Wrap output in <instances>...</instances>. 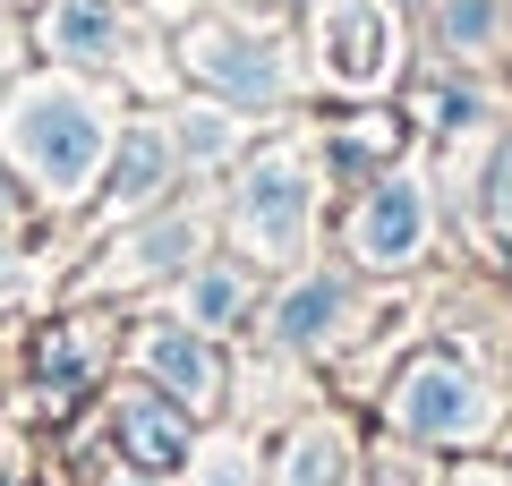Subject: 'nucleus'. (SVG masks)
<instances>
[{"label":"nucleus","instance_id":"nucleus-1","mask_svg":"<svg viewBox=\"0 0 512 486\" xmlns=\"http://www.w3.org/2000/svg\"><path fill=\"white\" fill-rule=\"evenodd\" d=\"M9 137H18L26 171H35L43 188H60V197H69L94 171V154H103V120H94V103L77 86H35L18 103V120H9Z\"/></svg>","mask_w":512,"mask_h":486},{"label":"nucleus","instance_id":"nucleus-2","mask_svg":"<svg viewBox=\"0 0 512 486\" xmlns=\"http://www.w3.org/2000/svg\"><path fill=\"white\" fill-rule=\"evenodd\" d=\"M393 418L419 427V435H470L478 418H487V401H478V384L461 376V367L419 359V367L402 376V393H393Z\"/></svg>","mask_w":512,"mask_h":486},{"label":"nucleus","instance_id":"nucleus-3","mask_svg":"<svg viewBox=\"0 0 512 486\" xmlns=\"http://www.w3.org/2000/svg\"><path fill=\"white\" fill-rule=\"evenodd\" d=\"M188 69L214 77V86L239 94V103H274V94H282L274 52H265V43H248V35H231V26H197V35H188Z\"/></svg>","mask_w":512,"mask_h":486},{"label":"nucleus","instance_id":"nucleus-4","mask_svg":"<svg viewBox=\"0 0 512 486\" xmlns=\"http://www.w3.org/2000/svg\"><path fill=\"white\" fill-rule=\"evenodd\" d=\"M299 214H308V171H299L291 154H265V162L248 171V188H239V222H248V239L291 248V239H299Z\"/></svg>","mask_w":512,"mask_h":486},{"label":"nucleus","instance_id":"nucleus-5","mask_svg":"<svg viewBox=\"0 0 512 486\" xmlns=\"http://www.w3.org/2000/svg\"><path fill=\"white\" fill-rule=\"evenodd\" d=\"M384 60H393V26H384L376 0H333L325 9V69L342 86H376Z\"/></svg>","mask_w":512,"mask_h":486},{"label":"nucleus","instance_id":"nucleus-6","mask_svg":"<svg viewBox=\"0 0 512 486\" xmlns=\"http://www.w3.org/2000/svg\"><path fill=\"white\" fill-rule=\"evenodd\" d=\"M419 239H427V205H419V188L384 180L376 197H367V214H359V256L393 265V256H419Z\"/></svg>","mask_w":512,"mask_h":486},{"label":"nucleus","instance_id":"nucleus-7","mask_svg":"<svg viewBox=\"0 0 512 486\" xmlns=\"http://www.w3.org/2000/svg\"><path fill=\"white\" fill-rule=\"evenodd\" d=\"M60 60H111L120 52V9L111 0H52V18H43Z\"/></svg>","mask_w":512,"mask_h":486},{"label":"nucleus","instance_id":"nucleus-8","mask_svg":"<svg viewBox=\"0 0 512 486\" xmlns=\"http://www.w3.org/2000/svg\"><path fill=\"white\" fill-rule=\"evenodd\" d=\"M146 359H154L163 384H180V401H214V384H222V367L205 359V342H188V333H154Z\"/></svg>","mask_w":512,"mask_h":486},{"label":"nucleus","instance_id":"nucleus-9","mask_svg":"<svg viewBox=\"0 0 512 486\" xmlns=\"http://www.w3.org/2000/svg\"><path fill=\"white\" fill-rule=\"evenodd\" d=\"M163 171H171V145L154 137V128H128V137H120V162H111V197H120V205L154 197Z\"/></svg>","mask_w":512,"mask_h":486},{"label":"nucleus","instance_id":"nucleus-10","mask_svg":"<svg viewBox=\"0 0 512 486\" xmlns=\"http://www.w3.org/2000/svg\"><path fill=\"white\" fill-rule=\"evenodd\" d=\"M342 307H350L342 282H299L291 299H282V333H291V342H325L333 324H342Z\"/></svg>","mask_w":512,"mask_h":486},{"label":"nucleus","instance_id":"nucleus-11","mask_svg":"<svg viewBox=\"0 0 512 486\" xmlns=\"http://www.w3.org/2000/svg\"><path fill=\"white\" fill-rule=\"evenodd\" d=\"M120 435H128V452H137L146 469H171V461H180V435H171V418L146 410V401H128V410H120Z\"/></svg>","mask_w":512,"mask_h":486},{"label":"nucleus","instance_id":"nucleus-12","mask_svg":"<svg viewBox=\"0 0 512 486\" xmlns=\"http://www.w3.org/2000/svg\"><path fill=\"white\" fill-rule=\"evenodd\" d=\"M504 35V0H444V43L453 52H487Z\"/></svg>","mask_w":512,"mask_h":486},{"label":"nucleus","instance_id":"nucleus-13","mask_svg":"<svg viewBox=\"0 0 512 486\" xmlns=\"http://www.w3.org/2000/svg\"><path fill=\"white\" fill-rule=\"evenodd\" d=\"M333 478H342V444H333V435H308V444H299L291 486H333Z\"/></svg>","mask_w":512,"mask_h":486},{"label":"nucleus","instance_id":"nucleus-14","mask_svg":"<svg viewBox=\"0 0 512 486\" xmlns=\"http://www.w3.org/2000/svg\"><path fill=\"white\" fill-rule=\"evenodd\" d=\"M231 307H239V282L231 273H205L197 282V316H231Z\"/></svg>","mask_w":512,"mask_h":486},{"label":"nucleus","instance_id":"nucleus-15","mask_svg":"<svg viewBox=\"0 0 512 486\" xmlns=\"http://www.w3.org/2000/svg\"><path fill=\"white\" fill-rule=\"evenodd\" d=\"M222 137H231V128H222L214 111H197V128H188V154H222Z\"/></svg>","mask_w":512,"mask_h":486},{"label":"nucleus","instance_id":"nucleus-16","mask_svg":"<svg viewBox=\"0 0 512 486\" xmlns=\"http://www.w3.org/2000/svg\"><path fill=\"white\" fill-rule=\"evenodd\" d=\"M205 486H256V469L239 461V452H222V469H214V478H205Z\"/></svg>","mask_w":512,"mask_h":486},{"label":"nucleus","instance_id":"nucleus-17","mask_svg":"<svg viewBox=\"0 0 512 486\" xmlns=\"http://www.w3.org/2000/svg\"><path fill=\"white\" fill-rule=\"evenodd\" d=\"M495 214H504V231H512V162H504V188H495Z\"/></svg>","mask_w":512,"mask_h":486},{"label":"nucleus","instance_id":"nucleus-18","mask_svg":"<svg viewBox=\"0 0 512 486\" xmlns=\"http://www.w3.org/2000/svg\"><path fill=\"white\" fill-rule=\"evenodd\" d=\"M0 222H9V188H0Z\"/></svg>","mask_w":512,"mask_h":486},{"label":"nucleus","instance_id":"nucleus-19","mask_svg":"<svg viewBox=\"0 0 512 486\" xmlns=\"http://www.w3.org/2000/svg\"><path fill=\"white\" fill-rule=\"evenodd\" d=\"M0 69H9V52H0Z\"/></svg>","mask_w":512,"mask_h":486}]
</instances>
